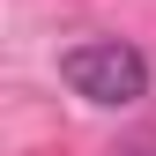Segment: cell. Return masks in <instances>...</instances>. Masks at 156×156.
<instances>
[{
  "label": "cell",
  "mask_w": 156,
  "mask_h": 156,
  "mask_svg": "<svg viewBox=\"0 0 156 156\" xmlns=\"http://www.w3.org/2000/svg\"><path fill=\"white\" fill-rule=\"evenodd\" d=\"M60 74H67L74 97H89V104H104V112L149 97V60L126 45V37H89V45H74L60 60Z\"/></svg>",
  "instance_id": "obj_1"
},
{
  "label": "cell",
  "mask_w": 156,
  "mask_h": 156,
  "mask_svg": "<svg viewBox=\"0 0 156 156\" xmlns=\"http://www.w3.org/2000/svg\"><path fill=\"white\" fill-rule=\"evenodd\" d=\"M134 156H156V141H141V149H134Z\"/></svg>",
  "instance_id": "obj_2"
}]
</instances>
